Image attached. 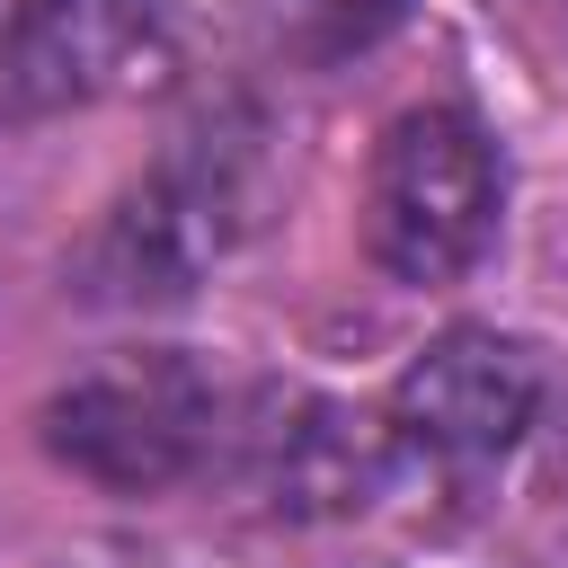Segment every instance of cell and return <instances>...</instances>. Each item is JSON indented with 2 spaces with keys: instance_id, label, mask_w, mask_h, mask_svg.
Instances as JSON below:
<instances>
[{
  "instance_id": "cell-1",
  "label": "cell",
  "mask_w": 568,
  "mask_h": 568,
  "mask_svg": "<svg viewBox=\"0 0 568 568\" xmlns=\"http://www.w3.org/2000/svg\"><path fill=\"white\" fill-rule=\"evenodd\" d=\"M506 213V160L470 106H408L364 186V248L399 284H462Z\"/></svg>"
},
{
  "instance_id": "cell-2",
  "label": "cell",
  "mask_w": 568,
  "mask_h": 568,
  "mask_svg": "<svg viewBox=\"0 0 568 568\" xmlns=\"http://www.w3.org/2000/svg\"><path fill=\"white\" fill-rule=\"evenodd\" d=\"M213 444H222V390L178 346L106 355L44 399V453L115 497L178 488L186 470L213 462Z\"/></svg>"
},
{
  "instance_id": "cell-3",
  "label": "cell",
  "mask_w": 568,
  "mask_h": 568,
  "mask_svg": "<svg viewBox=\"0 0 568 568\" xmlns=\"http://www.w3.org/2000/svg\"><path fill=\"white\" fill-rule=\"evenodd\" d=\"M541 417V364L524 337H497V328H444L408 355V373L390 382V444L399 462L417 470H444V479H479L497 470L524 426Z\"/></svg>"
},
{
  "instance_id": "cell-4",
  "label": "cell",
  "mask_w": 568,
  "mask_h": 568,
  "mask_svg": "<svg viewBox=\"0 0 568 568\" xmlns=\"http://www.w3.org/2000/svg\"><path fill=\"white\" fill-rule=\"evenodd\" d=\"M222 435H231V453H240V479H248L275 515H293V524L373 506L382 479L399 470L390 426L364 417V408H346V399H320V390H266L248 417L222 408Z\"/></svg>"
},
{
  "instance_id": "cell-5",
  "label": "cell",
  "mask_w": 568,
  "mask_h": 568,
  "mask_svg": "<svg viewBox=\"0 0 568 568\" xmlns=\"http://www.w3.org/2000/svg\"><path fill=\"white\" fill-rule=\"evenodd\" d=\"M231 240V178L213 160H169L142 178L80 248V293L89 302H178Z\"/></svg>"
},
{
  "instance_id": "cell-6",
  "label": "cell",
  "mask_w": 568,
  "mask_h": 568,
  "mask_svg": "<svg viewBox=\"0 0 568 568\" xmlns=\"http://www.w3.org/2000/svg\"><path fill=\"white\" fill-rule=\"evenodd\" d=\"M115 0H0V106H44L115 71Z\"/></svg>"
},
{
  "instance_id": "cell-7",
  "label": "cell",
  "mask_w": 568,
  "mask_h": 568,
  "mask_svg": "<svg viewBox=\"0 0 568 568\" xmlns=\"http://www.w3.org/2000/svg\"><path fill=\"white\" fill-rule=\"evenodd\" d=\"M399 18H408V0H266V36H275L293 62L373 53Z\"/></svg>"
},
{
  "instance_id": "cell-8",
  "label": "cell",
  "mask_w": 568,
  "mask_h": 568,
  "mask_svg": "<svg viewBox=\"0 0 568 568\" xmlns=\"http://www.w3.org/2000/svg\"><path fill=\"white\" fill-rule=\"evenodd\" d=\"M559 479H568V426H559Z\"/></svg>"
}]
</instances>
